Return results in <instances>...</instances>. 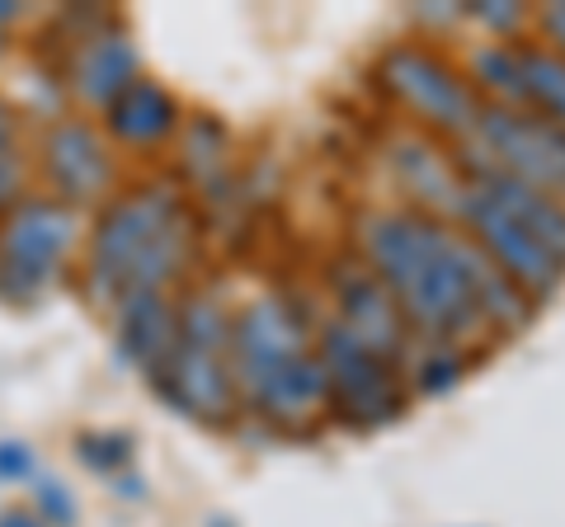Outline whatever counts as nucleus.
I'll use <instances>...</instances> for the list:
<instances>
[{"label":"nucleus","mask_w":565,"mask_h":527,"mask_svg":"<svg viewBox=\"0 0 565 527\" xmlns=\"http://www.w3.org/2000/svg\"><path fill=\"white\" fill-rule=\"evenodd\" d=\"M363 264L424 340L452 344L486 330L471 288V236L457 226L424 213H377L363 222Z\"/></svg>","instance_id":"obj_1"},{"label":"nucleus","mask_w":565,"mask_h":527,"mask_svg":"<svg viewBox=\"0 0 565 527\" xmlns=\"http://www.w3.org/2000/svg\"><path fill=\"white\" fill-rule=\"evenodd\" d=\"M189 259V222L166 189H137L104 207L90 240V302L118 306L128 292H166Z\"/></svg>","instance_id":"obj_2"},{"label":"nucleus","mask_w":565,"mask_h":527,"mask_svg":"<svg viewBox=\"0 0 565 527\" xmlns=\"http://www.w3.org/2000/svg\"><path fill=\"white\" fill-rule=\"evenodd\" d=\"M232 377L236 396L274 424L311 419L321 400H330L326 367L311 354L302 321L274 297L245 306L232 325Z\"/></svg>","instance_id":"obj_3"},{"label":"nucleus","mask_w":565,"mask_h":527,"mask_svg":"<svg viewBox=\"0 0 565 527\" xmlns=\"http://www.w3.org/2000/svg\"><path fill=\"white\" fill-rule=\"evenodd\" d=\"M161 391L174 410L203 424H222L236 410V377H232V321L217 297H193L180 311V340L161 373Z\"/></svg>","instance_id":"obj_4"},{"label":"nucleus","mask_w":565,"mask_h":527,"mask_svg":"<svg viewBox=\"0 0 565 527\" xmlns=\"http://www.w3.org/2000/svg\"><path fill=\"white\" fill-rule=\"evenodd\" d=\"M76 245V213L62 198H24L0 226V297L33 302L57 283Z\"/></svg>","instance_id":"obj_5"},{"label":"nucleus","mask_w":565,"mask_h":527,"mask_svg":"<svg viewBox=\"0 0 565 527\" xmlns=\"http://www.w3.org/2000/svg\"><path fill=\"white\" fill-rule=\"evenodd\" d=\"M471 137L481 147V165L565 203V128L561 122L494 104V109H481V122H476Z\"/></svg>","instance_id":"obj_6"},{"label":"nucleus","mask_w":565,"mask_h":527,"mask_svg":"<svg viewBox=\"0 0 565 527\" xmlns=\"http://www.w3.org/2000/svg\"><path fill=\"white\" fill-rule=\"evenodd\" d=\"M457 222H462V232L481 245L486 259L500 269L509 283H514L527 302H546L561 283H565V264L546 250L537 236H527L523 226L504 213L494 198H486L476 184L462 189V203H457Z\"/></svg>","instance_id":"obj_7"},{"label":"nucleus","mask_w":565,"mask_h":527,"mask_svg":"<svg viewBox=\"0 0 565 527\" xmlns=\"http://www.w3.org/2000/svg\"><path fill=\"white\" fill-rule=\"evenodd\" d=\"M382 80H386L392 95H401V104L419 122H429V128H438V132L471 137L476 122H481L476 85L457 76L452 66L429 47H415V43L392 47L382 57Z\"/></svg>","instance_id":"obj_8"},{"label":"nucleus","mask_w":565,"mask_h":527,"mask_svg":"<svg viewBox=\"0 0 565 527\" xmlns=\"http://www.w3.org/2000/svg\"><path fill=\"white\" fill-rule=\"evenodd\" d=\"M321 367L330 381V400L353 424H386L405 410V396L396 386V367L377 358L367 344H359L340 321L321 325Z\"/></svg>","instance_id":"obj_9"},{"label":"nucleus","mask_w":565,"mask_h":527,"mask_svg":"<svg viewBox=\"0 0 565 527\" xmlns=\"http://www.w3.org/2000/svg\"><path fill=\"white\" fill-rule=\"evenodd\" d=\"M330 288H334V302H340L334 321L359 344L373 348L377 358L396 363L405 354V344H411V325H405L396 297L382 288V278L363 259H340L330 273Z\"/></svg>","instance_id":"obj_10"},{"label":"nucleus","mask_w":565,"mask_h":527,"mask_svg":"<svg viewBox=\"0 0 565 527\" xmlns=\"http://www.w3.org/2000/svg\"><path fill=\"white\" fill-rule=\"evenodd\" d=\"M43 165H47V180L52 189L62 193V203H90L99 198L114 180V165H109V151L99 147V137L90 132V122L81 118H66L47 132V147H43Z\"/></svg>","instance_id":"obj_11"},{"label":"nucleus","mask_w":565,"mask_h":527,"mask_svg":"<svg viewBox=\"0 0 565 527\" xmlns=\"http://www.w3.org/2000/svg\"><path fill=\"white\" fill-rule=\"evenodd\" d=\"M180 340V311L166 302V292H128L118 302V344L122 358L137 363L147 377L161 381L166 363Z\"/></svg>","instance_id":"obj_12"},{"label":"nucleus","mask_w":565,"mask_h":527,"mask_svg":"<svg viewBox=\"0 0 565 527\" xmlns=\"http://www.w3.org/2000/svg\"><path fill=\"white\" fill-rule=\"evenodd\" d=\"M71 80H76V95L95 109H114L122 99V90L137 80V47L118 24L95 29L85 47L76 52V66H71Z\"/></svg>","instance_id":"obj_13"},{"label":"nucleus","mask_w":565,"mask_h":527,"mask_svg":"<svg viewBox=\"0 0 565 527\" xmlns=\"http://www.w3.org/2000/svg\"><path fill=\"white\" fill-rule=\"evenodd\" d=\"M467 184H476V189L486 193V198L500 203L527 236H537L546 250H552V255L565 264V203H561V198H546V193L527 189V184H519V180H509V174L490 170V165H481V161L467 165Z\"/></svg>","instance_id":"obj_14"},{"label":"nucleus","mask_w":565,"mask_h":527,"mask_svg":"<svg viewBox=\"0 0 565 527\" xmlns=\"http://www.w3.org/2000/svg\"><path fill=\"white\" fill-rule=\"evenodd\" d=\"M180 122V104H174L170 90H161L156 80H132L122 99L109 109V132L128 147H151V142H166Z\"/></svg>","instance_id":"obj_15"},{"label":"nucleus","mask_w":565,"mask_h":527,"mask_svg":"<svg viewBox=\"0 0 565 527\" xmlns=\"http://www.w3.org/2000/svg\"><path fill=\"white\" fill-rule=\"evenodd\" d=\"M396 165H401L405 189L419 193L424 203H434V213H457L467 180L457 174V165L438 147H429L424 137H401L396 142Z\"/></svg>","instance_id":"obj_16"},{"label":"nucleus","mask_w":565,"mask_h":527,"mask_svg":"<svg viewBox=\"0 0 565 527\" xmlns=\"http://www.w3.org/2000/svg\"><path fill=\"white\" fill-rule=\"evenodd\" d=\"M519 47V66H523V85H527V104L565 128V57H556L552 47L537 43H514Z\"/></svg>","instance_id":"obj_17"},{"label":"nucleus","mask_w":565,"mask_h":527,"mask_svg":"<svg viewBox=\"0 0 565 527\" xmlns=\"http://www.w3.org/2000/svg\"><path fill=\"white\" fill-rule=\"evenodd\" d=\"M471 85L490 90L500 99V109L509 104H527V85H523V66H519V47L514 43H486L471 52Z\"/></svg>","instance_id":"obj_18"},{"label":"nucleus","mask_w":565,"mask_h":527,"mask_svg":"<svg viewBox=\"0 0 565 527\" xmlns=\"http://www.w3.org/2000/svg\"><path fill=\"white\" fill-rule=\"evenodd\" d=\"M462 354H457L452 344H434L429 354H424V363H419V373H415V381H419V396H444V391H452L457 386V377H462Z\"/></svg>","instance_id":"obj_19"},{"label":"nucleus","mask_w":565,"mask_h":527,"mask_svg":"<svg viewBox=\"0 0 565 527\" xmlns=\"http://www.w3.org/2000/svg\"><path fill=\"white\" fill-rule=\"evenodd\" d=\"M20 180H24V165H20V142H14V114H10V104L0 99V207L14 203Z\"/></svg>","instance_id":"obj_20"},{"label":"nucleus","mask_w":565,"mask_h":527,"mask_svg":"<svg viewBox=\"0 0 565 527\" xmlns=\"http://www.w3.org/2000/svg\"><path fill=\"white\" fill-rule=\"evenodd\" d=\"M81 456L95 471H118L132 462V438L122 433H81Z\"/></svg>","instance_id":"obj_21"},{"label":"nucleus","mask_w":565,"mask_h":527,"mask_svg":"<svg viewBox=\"0 0 565 527\" xmlns=\"http://www.w3.org/2000/svg\"><path fill=\"white\" fill-rule=\"evenodd\" d=\"M39 508L47 514V523H57V527L76 523V504H71L66 485H57V481H43V485H39Z\"/></svg>","instance_id":"obj_22"},{"label":"nucleus","mask_w":565,"mask_h":527,"mask_svg":"<svg viewBox=\"0 0 565 527\" xmlns=\"http://www.w3.org/2000/svg\"><path fill=\"white\" fill-rule=\"evenodd\" d=\"M24 476H33L29 443H0V481H24Z\"/></svg>","instance_id":"obj_23"},{"label":"nucleus","mask_w":565,"mask_h":527,"mask_svg":"<svg viewBox=\"0 0 565 527\" xmlns=\"http://www.w3.org/2000/svg\"><path fill=\"white\" fill-rule=\"evenodd\" d=\"M471 20H481V24H490V29H514L519 24V10L514 6H494V0H486V6H471Z\"/></svg>","instance_id":"obj_24"},{"label":"nucleus","mask_w":565,"mask_h":527,"mask_svg":"<svg viewBox=\"0 0 565 527\" xmlns=\"http://www.w3.org/2000/svg\"><path fill=\"white\" fill-rule=\"evenodd\" d=\"M542 33L552 39L546 47H552L556 57H565V6H546L542 10Z\"/></svg>","instance_id":"obj_25"},{"label":"nucleus","mask_w":565,"mask_h":527,"mask_svg":"<svg viewBox=\"0 0 565 527\" xmlns=\"http://www.w3.org/2000/svg\"><path fill=\"white\" fill-rule=\"evenodd\" d=\"M0 527H43V523L29 518V514H6V518H0Z\"/></svg>","instance_id":"obj_26"}]
</instances>
